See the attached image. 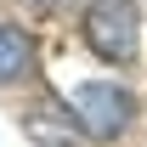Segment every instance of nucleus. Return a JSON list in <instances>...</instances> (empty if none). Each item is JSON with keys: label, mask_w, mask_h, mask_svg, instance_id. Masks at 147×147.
Instances as JSON below:
<instances>
[{"label": "nucleus", "mask_w": 147, "mask_h": 147, "mask_svg": "<svg viewBox=\"0 0 147 147\" xmlns=\"http://www.w3.org/2000/svg\"><path fill=\"white\" fill-rule=\"evenodd\" d=\"M85 45L102 62H130L142 45V17L130 0H91L85 6Z\"/></svg>", "instance_id": "obj_1"}, {"label": "nucleus", "mask_w": 147, "mask_h": 147, "mask_svg": "<svg viewBox=\"0 0 147 147\" xmlns=\"http://www.w3.org/2000/svg\"><path fill=\"white\" fill-rule=\"evenodd\" d=\"M68 108H74V119H79V130L96 136V142H113V136L130 125V91H119L113 79H85V85H74Z\"/></svg>", "instance_id": "obj_2"}, {"label": "nucleus", "mask_w": 147, "mask_h": 147, "mask_svg": "<svg viewBox=\"0 0 147 147\" xmlns=\"http://www.w3.org/2000/svg\"><path fill=\"white\" fill-rule=\"evenodd\" d=\"M28 62H34L28 34H23V28H11V23H0V85L23 79V74H28Z\"/></svg>", "instance_id": "obj_3"}, {"label": "nucleus", "mask_w": 147, "mask_h": 147, "mask_svg": "<svg viewBox=\"0 0 147 147\" xmlns=\"http://www.w3.org/2000/svg\"><path fill=\"white\" fill-rule=\"evenodd\" d=\"M45 6H57V0H45Z\"/></svg>", "instance_id": "obj_4"}]
</instances>
